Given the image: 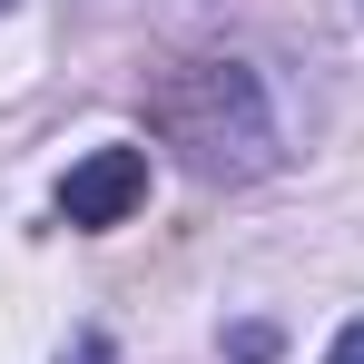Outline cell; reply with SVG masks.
Masks as SVG:
<instances>
[{"mask_svg": "<svg viewBox=\"0 0 364 364\" xmlns=\"http://www.w3.org/2000/svg\"><path fill=\"white\" fill-rule=\"evenodd\" d=\"M138 197H148V148H99L60 178V217L69 227H119Z\"/></svg>", "mask_w": 364, "mask_h": 364, "instance_id": "2", "label": "cell"}, {"mask_svg": "<svg viewBox=\"0 0 364 364\" xmlns=\"http://www.w3.org/2000/svg\"><path fill=\"white\" fill-rule=\"evenodd\" d=\"M237 364H276V325H237Z\"/></svg>", "mask_w": 364, "mask_h": 364, "instance_id": "3", "label": "cell"}, {"mask_svg": "<svg viewBox=\"0 0 364 364\" xmlns=\"http://www.w3.org/2000/svg\"><path fill=\"white\" fill-rule=\"evenodd\" d=\"M325 364H364V325H345V335H335V355Z\"/></svg>", "mask_w": 364, "mask_h": 364, "instance_id": "5", "label": "cell"}, {"mask_svg": "<svg viewBox=\"0 0 364 364\" xmlns=\"http://www.w3.org/2000/svg\"><path fill=\"white\" fill-rule=\"evenodd\" d=\"M60 364H109V335H99V325H89V335H79V345H69Z\"/></svg>", "mask_w": 364, "mask_h": 364, "instance_id": "4", "label": "cell"}, {"mask_svg": "<svg viewBox=\"0 0 364 364\" xmlns=\"http://www.w3.org/2000/svg\"><path fill=\"white\" fill-rule=\"evenodd\" d=\"M148 119H158V138L178 148L197 178H256V168L276 158V119H266V99H256V79H246L237 60L178 69V79L148 99Z\"/></svg>", "mask_w": 364, "mask_h": 364, "instance_id": "1", "label": "cell"}, {"mask_svg": "<svg viewBox=\"0 0 364 364\" xmlns=\"http://www.w3.org/2000/svg\"><path fill=\"white\" fill-rule=\"evenodd\" d=\"M0 10H10V0H0Z\"/></svg>", "mask_w": 364, "mask_h": 364, "instance_id": "6", "label": "cell"}]
</instances>
